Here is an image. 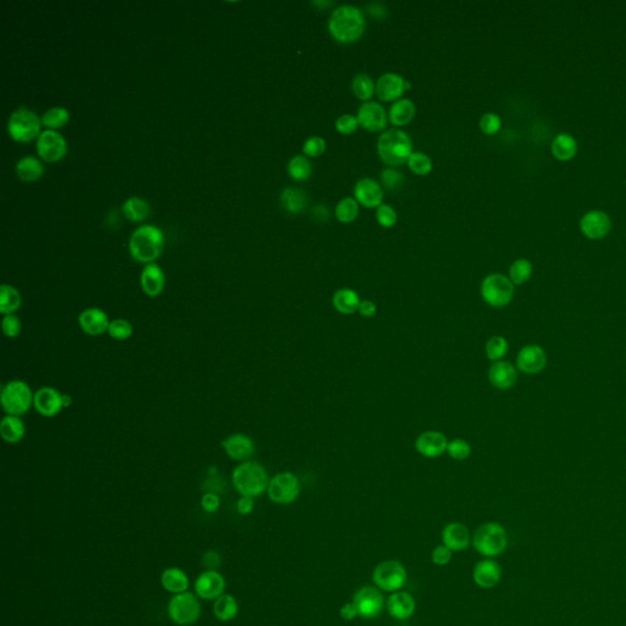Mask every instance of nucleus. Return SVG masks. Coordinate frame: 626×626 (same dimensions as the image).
Masks as SVG:
<instances>
[{
	"mask_svg": "<svg viewBox=\"0 0 626 626\" xmlns=\"http://www.w3.org/2000/svg\"><path fill=\"white\" fill-rule=\"evenodd\" d=\"M354 194L356 201L364 207L378 208L381 204H383V189L377 181L371 178H364L357 181Z\"/></svg>",
	"mask_w": 626,
	"mask_h": 626,
	"instance_id": "obj_21",
	"label": "nucleus"
},
{
	"mask_svg": "<svg viewBox=\"0 0 626 626\" xmlns=\"http://www.w3.org/2000/svg\"><path fill=\"white\" fill-rule=\"evenodd\" d=\"M416 107L410 100H399L389 110V120L394 127H405L414 119Z\"/></svg>",
	"mask_w": 626,
	"mask_h": 626,
	"instance_id": "obj_34",
	"label": "nucleus"
},
{
	"mask_svg": "<svg viewBox=\"0 0 626 626\" xmlns=\"http://www.w3.org/2000/svg\"><path fill=\"white\" fill-rule=\"evenodd\" d=\"M480 127H481L483 134H486V135H496L497 132L500 130V127H502V120H500L499 115H497L494 113L485 114L481 117Z\"/></svg>",
	"mask_w": 626,
	"mask_h": 626,
	"instance_id": "obj_52",
	"label": "nucleus"
},
{
	"mask_svg": "<svg viewBox=\"0 0 626 626\" xmlns=\"http://www.w3.org/2000/svg\"><path fill=\"white\" fill-rule=\"evenodd\" d=\"M108 334L112 338L115 339V340L124 342V340H127V339H130L131 337H132V334H134V327H132L130 322H127V320L117 318V320H114L110 322L108 328Z\"/></svg>",
	"mask_w": 626,
	"mask_h": 626,
	"instance_id": "obj_46",
	"label": "nucleus"
},
{
	"mask_svg": "<svg viewBox=\"0 0 626 626\" xmlns=\"http://www.w3.org/2000/svg\"><path fill=\"white\" fill-rule=\"evenodd\" d=\"M25 433H26L25 424H23V419H20L18 416L8 415V416H5L1 419V422H0V436L6 443H10V444L18 443L25 437Z\"/></svg>",
	"mask_w": 626,
	"mask_h": 626,
	"instance_id": "obj_31",
	"label": "nucleus"
},
{
	"mask_svg": "<svg viewBox=\"0 0 626 626\" xmlns=\"http://www.w3.org/2000/svg\"><path fill=\"white\" fill-rule=\"evenodd\" d=\"M485 352L487 357L493 362L502 361L509 352V342L504 337L494 335L487 340Z\"/></svg>",
	"mask_w": 626,
	"mask_h": 626,
	"instance_id": "obj_41",
	"label": "nucleus"
},
{
	"mask_svg": "<svg viewBox=\"0 0 626 626\" xmlns=\"http://www.w3.org/2000/svg\"><path fill=\"white\" fill-rule=\"evenodd\" d=\"M21 320L16 315H4L1 320V329L3 333L10 339L18 338L21 333Z\"/></svg>",
	"mask_w": 626,
	"mask_h": 626,
	"instance_id": "obj_50",
	"label": "nucleus"
},
{
	"mask_svg": "<svg viewBox=\"0 0 626 626\" xmlns=\"http://www.w3.org/2000/svg\"><path fill=\"white\" fill-rule=\"evenodd\" d=\"M195 590L199 597L207 601H216L226 591V579L216 570L202 572L195 582Z\"/></svg>",
	"mask_w": 626,
	"mask_h": 626,
	"instance_id": "obj_18",
	"label": "nucleus"
},
{
	"mask_svg": "<svg viewBox=\"0 0 626 626\" xmlns=\"http://www.w3.org/2000/svg\"><path fill=\"white\" fill-rule=\"evenodd\" d=\"M446 453L451 459L463 461L471 456L473 448L470 446L469 441H465V439H453L448 443Z\"/></svg>",
	"mask_w": 626,
	"mask_h": 626,
	"instance_id": "obj_47",
	"label": "nucleus"
},
{
	"mask_svg": "<svg viewBox=\"0 0 626 626\" xmlns=\"http://www.w3.org/2000/svg\"><path fill=\"white\" fill-rule=\"evenodd\" d=\"M280 202L286 212L290 214H300L307 207V194L296 187H288L280 195Z\"/></svg>",
	"mask_w": 626,
	"mask_h": 626,
	"instance_id": "obj_30",
	"label": "nucleus"
},
{
	"mask_svg": "<svg viewBox=\"0 0 626 626\" xmlns=\"http://www.w3.org/2000/svg\"><path fill=\"white\" fill-rule=\"evenodd\" d=\"M508 545V535L503 525L498 523H483L473 535V547L485 557L502 555Z\"/></svg>",
	"mask_w": 626,
	"mask_h": 626,
	"instance_id": "obj_5",
	"label": "nucleus"
},
{
	"mask_svg": "<svg viewBox=\"0 0 626 626\" xmlns=\"http://www.w3.org/2000/svg\"><path fill=\"white\" fill-rule=\"evenodd\" d=\"M23 305V298L11 285L3 284L0 286V313L1 315H14Z\"/></svg>",
	"mask_w": 626,
	"mask_h": 626,
	"instance_id": "obj_35",
	"label": "nucleus"
},
{
	"mask_svg": "<svg viewBox=\"0 0 626 626\" xmlns=\"http://www.w3.org/2000/svg\"><path fill=\"white\" fill-rule=\"evenodd\" d=\"M407 166L410 168V170L416 174V175L424 176L427 175L432 170V161L428 157L427 154L422 152H414L411 154Z\"/></svg>",
	"mask_w": 626,
	"mask_h": 626,
	"instance_id": "obj_45",
	"label": "nucleus"
},
{
	"mask_svg": "<svg viewBox=\"0 0 626 626\" xmlns=\"http://www.w3.org/2000/svg\"><path fill=\"white\" fill-rule=\"evenodd\" d=\"M381 181L388 191L397 192L404 185V176L399 171L393 168H386L381 174Z\"/></svg>",
	"mask_w": 626,
	"mask_h": 626,
	"instance_id": "obj_48",
	"label": "nucleus"
},
{
	"mask_svg": "<svg viewBox=\"0 0 626 626\" xmlns=\"http://www.w3.org/2000/svg\"><path fill=\"white\" fill-rule=\"evenodd\" d=\"M359 615L365 619H373L378 617L384 608L383 595L376 587H362L356 592L352 599Z\"/></svg>",
	"mask_w": 626,
	"mask_h": 626,
	"instance_id": "obj_12",
	"label": "nucleus"
},
{
	"mask_svg": "<svg viewBox=\"0 0 626 626\" xmlns=\"http://www.w3.org/2000/svg\"><path fill=\"white\" fill-rule=\"evenodd\" d=\"M168 614L178 625H191L199 620L201 604L194 593L186 591L170 599Z\"/></svg>",
	"mask_w": 626,
	"mask_h": 626,
	"instance_id": "obj_9",
	"label": "nucleus"
},
{
	"mask_svg": "<svg viewBox=\"0 0 626 626\" xmlns=\"http://www.w3.org/2000/svg\"><path fill=\"white\" fill-rule=\"evenodd\" d=\"M376 216H377V221L383 228H392V226H395V223L398 221V214L395 212V209L392 206H389V204H381L377 208Z\"/></svg>",
	"mask_w": 626,
	"mask_h": 626,
	"instance_id": "obj_49",
	"label": "nucleus"
},
{
	"mask_svg": "<svg viewBox=\"0 0 626 626\" xmlns=\"http://www.w3.org/2000/svg\"><path fill=\"white\" fill-rule=\"evenodd\" d=\"M72 399L70 395L68 394H64V407H69V406H71Z\"/></svg>",
	"mask_w": 626,
	"mask_h": 626,
	"instance_id": "obj_61",
	"label": "nucleus"
},
{
	"mask_svg": "<svg viewBox=\"0 0 626 626\" xmlns=\"http://www.w3.org/2000/svg\"><path fill=\"white\" fill-rule=\"evenodd\" d=\"M16 171L18 175L23 181H35L40 179L43 173H45V167L40 162V159L35 157H23V159L18 161L16 164Z\"/></svg>",
	"mask_w": 626,
	"mask_h": 626,
	"instance_id": "obj_36",
	"label": "nucleus"
},
{
	"mask_svg": "<svg viewBox=\"0 0 626 626\" xmlns=\"http://www.w3.org/2000/svg\"><path fill=\"white\" fill-rule=\"evenodd\" d=\"M77 320H79L80 328L86 334L92 335V337L108 332L109 325H110L108 315L103 310L97 308V307H92V308H87L85 311H82Z\"/></svg>",
	"mask_w": 626,
	"mask_h": 626,
	"instance_id": "obj_24",
	"label": "nucleus"
},
{
	"mask_svg": "<svg viewBox=\"0 0 626 626\" xmlns=\"http://www.w3.org/2000/svg\"><path fill=\"white\" fill-rule=\"evenodd\" d=\"M357 615H359V612H357L355 604L352 603H352L344 604L342 609H340V617L344 620H347V622L355 619Z\"/></svg>",
	"mask_w": 626,
	"mask_h": 626,
	"instance_id": "obj_58",
	"label": "nucleus"
},
{
	"mask_svg": "<svg viewBox=\"0 0 626 626\" xmlns=\"http://www.w3.org/2000/svg\"><path fill=\"white\" fill-rule=\"evenodd\" d=\"M359 202L352 197L342 199L335 208V216L342 223H352L359 216Z\"/></svg>",
	"mask_w": 626,
	"mask_h": 626,
	"instance_id": "obj_43",
	"label": "nucleus"
},
{
	"mask_svg": "<svg viewBox=\"0 0 626 626\" xmlns=\"http://www.w3.org/2000/svg\"><path fill=\"white\" fill-rule=\"evenodd\" d=\"M288 171L294 180L306 181L311 178L312 164L305 156H295L289 162Z\"/></svg>",
	"mask_w": 626,
	"mask_h": 626,
	"instance_id": "obj_40",
	"label": "nucleus"
},
{
	"mask_svg": "<svg viewBox=\"0 0 626 626\" xmlns=\"http://www.w3.org/2000/svg\"><path fill=\"white\" fill-rule=\"evenodd\" d=\"M502 579L499 564L492 559H483L473 569V581L481 589H493Z\"/></svg>",
	"mask_w": 626,
	"mask_h": 626,
	"instance_id": "obj_25",
	"label": "nucleus"
},
{
	"mask_svg": "<svg viewBox=\"0 0 626 626\" xmlns=\"http://www.w3.org/2000/svg\"><path fill=\"white\" fill-rule=\"evenodd\" d=\"M612 229V221L607 213L591 211L580 221V230L587 239L601 240L605 238Z\"/></svg>",
	"mask_w": 626,
	"mask_h": 626,
	"instance_id": "obj_17",
	"label": "nucleus"
},
{
	"mask_svg": "<svg viewBox=\"0 0 626 626\" xmlns=\"http://www.w3.org/2000/svg\"><path fill=\"white\" fill-rule=\"evenodd\" d=\"M253 508H255V502L251 497H241L236 504L238 513L241 515H248V514L253 513Z\"/></svg>",
	"mask_w": 626,
	"mask_h": 626,
	"instance_id": "obj_57",
	"label": "nucleus"
},
{
	"mask_svg": "<svg viewBox=\"0 0 626 626\" xmlns=\"http://www.w3.org/2000/svg\"><path fill=\"white\" fill-rule=\"evenodd\" d=\"M533 266L526 258H518L511 263L509 268V279L514 285H523L531 279Z\"/></svg>",
	"mask_w": 626,
	"mask_h": 626,
	"instance_id": "obj_39",
	"label": "nucleus"
},
{
	"mask_svg": "<svg viewBox=\"0 0 626 626\" xmlns=\"http://www.w3.org/2000/svg\"><path fill=\"white\" fill-rule=\"evenodd\" d=\"M313 216L318 218V221H327L329 218V211L325 206H318L315 208Z\"/></svg>",
	"mask_w": 626,
	"mask_h": 626,
	"instance_id": "obj_60",
	"label": "nucleus"
},
{
	"mask_svg": "<svg viewBox=\"0 0 626 626\" xmlns=\"http://www.w3.org/2000/svg\"><path fill=\"white\" fill-rule=\"evenodd\" d=\"M164 248L162 230L154 226H142L131 235L129 248L131 256L142 263H153Z\"/></svg>",
	"mask_w": 626,
	"mask_h": 626,
	"instance_id": "obj_2",
	"label": "nucleus"
},
{
	"mask_svg": "<svg viewBox=\"0 0 626 626\" xmlns=\"http://www.w3.org/2000/svg\"><path fill=\"white\" fill-rule=\"evenodd\" d=\"M221 446L230 459L246 461L255 454V443L243 433H234L221 441Z\"/></svg>",
	"mask_w": 626,
	"mask_h": 626,
	"instance_id": "obj_23",
	"label": "nucleus"
},
{
	"mask_svg": "<svg viewBox=\"0 0 626 626\" xmlns=\"http://www.w3.org/2000/svg\"><path fill=\"white\" fill-rule=\"evenodd\" d=\"M35 394L31 388L23 381H10L1 388L0 401L3 410L11 416H23L33 405Z\"/></svg>",
	"mask_w": 626,
	"mask_h": 626,
	"instance_id": "obj_6",
	"label": "nucleus"
},
{
	"mask_svg": "<svg viewBox=\"0 0 626 626\" xmlns=\"http://www.w3.org/2000/svg\"><path fill=\"white\" fill-rule=\"evenodd\" d=\"M325 147H327V144L322 137L312 136L311 139H308L303 144V153L306 157H320L322 154L325 153Z\"/></svg>",
	"mask_w": 626,
	"mask_h": 626,
	"instance_id": "obj_51",
	"label": "nucleus"
},
{
	"mask_svg": "<svg viewBox=\"0 0 626 626\" xmlns=\"http://www.w3.org/2000/svg\"><path fill=\"white\" fill-rule=\"evenodd\" d=\"M268 497L277 504L288 505L298 499L300 494V482L293 473H280L269 481Z\"/></svg>",
	"mask_w": 626,
	"mask_h": 626,
	"instance_id": "obj_10",
	"label": "nucleus"
},
{
	"mask_svg": "<svg viewBox=\"0 0 626 626\" xmlns=\"http://www.w3.org/2000/svg\"><path fill=\"white\" fill-rule=\"evenodd\" d=\"M389 614L399 620H405L412 615L416 609L414 597L407 592H395L387 601Z\"/></svg>",
	"mask_w": 626,
	"mask_h": 626,
	"instance_id": "obj_28",
	"label": "nucleus"
},
{
	"mask_svg": "<svg viewBox=\"0 0 626 626\" xmlns=\"http://www.w3.org/2000/svg\"><path fill=\"white\" fill-rule=\"evenodd\" d=\"M219 563H221V557L216 555V552H208L203 558V564H206L209 568H216Z\"/></svg>",
	"mask_w": 626,
	"mask_h": 626,
	"instance_id": "obj_59",
	"label": "nucleus"
},
{
	"mask_svg": "<svg viewBox=\"0 0 626 626\" xmlns=\"http://www.w3.org/2000/svg\"><path fill=\"white\" fill-rule=\"evenodd\" d=\"M552 153L560 162L572 161L577 153V142L569 134H560L555 136L552 142Z\"/></svg>",
	"mask_w": 626,
	"mask_h": 626,
	"instance_id": "obj_33",
	"label": "nucleus"
},
{
	"mask_svg": "<svg viewBox=\"0 0 626 626\" xmlns=\"http://www.w3.org/2000/svg\"><path fill=\"white\" fill-rule=\"evenodd\" d=\"M410 90V83L405 81L400 75L394 72H388L379 77L376 86V93L383 102L399 100L405 91Z\"/></svg>",
	"mask_w": 626,
	"mask_h": 626,
	"instance_id": "obj_19",
	"label": "nucleus"
},
{
	"mask_svg": "<svg viewBox=\"0 0 626 626\" xmlns=\"http://www.w3.org/2000/svg\"><path fill=\"white\" fill-rule=\"evenodd\" d=\"M201 505L206 513H216L221 506V499L216 493H206L201 499Z\"/></svg>",
	"mask_w": 626,
	"mask_h": 626,
	"instance_id": "obj_55",
	"label": "nucleus"
},
{
	"mask_svg": "<svg viewBox=\"0 0 626 626\" xmlns=\"http://www.w3.org/2000/svg\"><path fill=\"white\" fill-rule=\"evenodd\" d=\"M238 612H239V604L231 595H226V593L221 595L219 598L216 599L214 605H213L214 615L221 622L233 620L238 615Z\"/></svg>",
	"mask_w": 626,
	"mask_h": 626,
	"instance_id": "obj_37",
	"label": "nucleus"
},
{
	"mask_svg": "<svg viewBox=\"0 0 626 626\" xmlns=\"http://www.w3.org/2000/svg\"><path fill=\"white\" fill-rule=\"evenodd\" d=\"M37 153L47 162H57L66 153V142L55 130H45L37 139Z\"/></svg>",
	"mask_w": 626,
	"mask_h": 626,
	"instance_id": "obj_14",
	"label": "nucleus"
},
{
	"mask_svg": "<svg viewBox=\"0 0 626 626\" xmlns=\"http://www.w3.org/2000/svg\"><path fill=\"white\" fill-rule=\"evenodd\" d=\"M161 582L164 590L175 595L186 592L190 584L187 575L179 568L166 569L161 576Z\"/></svg>",
	"mask_w": 626,
	"mask_h": 626,
	"instance_id": "obj_32",
	"label": "nucleus"
},
{
	"mask_svg": "<svg viewBox=\"0 0 626 626\" xmlns=\"http://www.w3.org/2000/svg\"><path fill=\"white\" fill-rule=\"evenodd\" d=\"M332 302L335 311H338L339 313L354 315L355 312L359 311L361 303L360 295L352 289H339L334 293Z\"/></svg>",
	"mask_w": 626,
	"mask_h": 626,
	"instance_id": "obj_29",
	"label": "nucleus"
},
{
	"mask_svg": "<svg viewBox=\"0 0 626 626\" xmlns=\"http://www.w3.org/2000/svg\"><path fill=\"white\" fill-rule=\"evenodd\" d=\"M548 362L547 352L537 344H528L521 347L516 356V369L523 373L537 374L545 370Z\"/></svg>",
	"mask_w": 626,
	"mask_h": 626,
	"instance_id": "obj_13",
	"label": "nucleus"
},
{
	"mask_svg": "<svg viewBox=\"0 0 626 626\" xmlns=\"http://www.w3.org/2000/svg\"><path fill=\"white\" fill-rule=\"evenodd\" d=\"M488 379L493 387L499 390H508L518 381V369L509 361H497L488 371Z\"/></svg>",
	"mask_w": 626,
	"mask_h": 626,
	"instance_id": "obj_22",
	"label": "nucleus"
},
{
	"mask_svg": "<svg viewBox=\"0 0 626 626\" xmlns=\"http://www.w3.org/2000/svg\"><path fill=\"white\" fill-rule=\"evenodd\" d=\"M357 127H359L357 117H354L352 114H344L335 122V129L342 135H352L357 130Z\"/></svg>",
	"mask_w": 626,
	"mask_h": 626,
	"instance_id": "obj_53",
	"label": "nucleus"
},
{
	"mask_svg": "<svg viewBox=\"0 0 626 626\" xmlns=\"http://www.w3.org/2000/svg\"><path fill=\"white\" fill-rule=\"evenodd\" d=\"M357 312L364 318H372L377 313V305L373 301H371V300H364V301H361L359 311Z\"/></svg>",
	"mask_w": 626,
	"mask_h": 626,
	"instance_id": "obj_56",
	"label": "nucleus"
},
{
	"mask_svg": "<svg viewBox=\"0 0 626 626\" xmlns=\"http://www.w3.org/2000/svg\"><path fill=\"white\" fill-rule=\"evenodd\" d=\"M377 149L384 164L397 167L409 161L412 154V142L404 131L392 129L379 137Z\"/></svg>",
	"mask_w": 626,
	"mask_h": 626,
	"instance_id": "obj_4",
	"label": "nucleus"
},
{
	"mask_svg": "<svg viewBox=\"0 0 626 626\" xmlns=\"http://www.w3.org/2000/svg\"><path fill=\"white\" fill-rule=\"evenodd\" d=\"M448 443L446 434L439 431H426L417 437L415 448L424 458L436 459L446 453Z\"/></svg>",
	"mask_w": 626,
	"mask_h": 626,
	"instance_id": "obj_20",
	"label": "nucleus"
},
{
	"mask_svg": "<svg viewBox=\"0 0 626 626\" xmlns=\"http://www.w3.org/2000/svg\"><path fill=\"white\" fill-rule=\"evenodd\" d=\"M372 577L374 584L387 592L400 590L407 580L405 568L398 560H386L378 564Z\"/></svg>",
	"mask_w": 626,
	"mask_h": 626,
	"instance_id": "obj_11",
	"label": "nucleus"
},
{
	"mask_svg": "<svg viewBox=\"0 0 626 626\" xmlns=\"http://www.w3.org/2000/svg\"><path fill=\"white\" fill-rule=\"evenodd\" d=\"M328 28L335 41L352 45L359 41L365 32V15L356 6L342 5L330 15Z\"/></svg>",
	"mask_w": 626,
	"mask_h": 626,
	"instance_id": "obj_1",
	"label": "nucleus"
},
{
	"mask_svg": "<svg viewBox=\"0 0 626 626\" xmlns=\"http://www.w3.org/2000/svg\"><path fill=\"white\" fill-rule=\"evenodd\" d=\"M141 286L146 295L151 298H157L166 286V275L162 268L156 263L146 265L141 273Z\"/></svg>",
	"mask_w": 626,
	"mask_h": 626,
	"instance_id": "obj_26",
	"label": "nucleus"
},
{
	"mask_svg": "<svg viewBox=\"0 0 626 626\" xmlns=\"http://www.w3.org/2000/svg\"><path fill=\"white\" fill-rule=\"evenodd\" d=\"M233 485L241 497L256 498L263 494L269 486L266 469L255 461H245L233 471Z\"/></svg>",
	"mask_w": 626,
	"mask_h": 626,
	"instance_id": "obj_3",
	"label": "nucleus"
},
{
	"mask_svg": "<svg viewBox=\"0 0 626 626\" xmlns=\"http://www.w3.org/2000/svg\"><path fill=\"white\" fill-rule=\"evenodd\" d=\"M352 91L359 100L369 102L376 92V85L372 77L360 74L352 81Z\"/></svg>",
	"mask_w": 626,
	"mask_h": 626,
	"instance_id": "obj_42",
	"label": "nucleus"
},
{
	"mask_svg": "<svg viewBox=\"0 0 626 626\" xmlns=\"http://www.w3.org/2000/svg\"><path fill=\"white\" fill-rule=\"evenodd\" d=\"M357 120L359 125L364 130L369 132H379L387 127V112L381 104L376 102H366L359 109Z\"/></svg>",
	"mask_w": 626,
	"mask_h": 626,
	"instance_id": "obj_16",
	"label": "nucleus"
},
{
	"mask_svg": "<svg viewBox=\"0 0 626 626\" xmlns=\"http://www.w3.org/2000/svg\"><path fill=\"white\" fill-rule=\"evenodd\" d=\"M441 541L453 552L466 550L470 545L469 528L463 523H449L441 532Z\"/></svg>",
	"mask_w": 626,
	"mask_h": 626,
	"instance_id": "obj_27",
	"label": "nucleus"
},
{
	"mask_svg": "<svg viewBox=\"0 0 626 626\" xmlns=\"http://www.w3.org/2000/svg\"><path fill=\"white\" fill-rule=\"evenodd\" d=\"M33 406L43 417H54L64 409V394L53 387H42L35 393Z\"/></svg>",
	"mask_w": 626,
	"mask_h": 626,
	"instance_id": "obj_15",
	"label": "nucleus"
},
{
	"mask_svg": "<svg viewBox=\"0 0 626 626\" xmlns=\"http://www.w3.org/2000/svg\"><path fill=\"white\" fill-rule=\"evenodd\" d=\"M69 119L70 113L63 107H53L48 109L41 117L42 124L50 129L64 127L69 122Z\"/></svg>",
	"mask_w": 626,
	"mask_h": 626,
	"instance_id": "obj_44",
	"label": "nucleus"
},
{
	"mask_svg": "<svg viewBox=\"0 0 626 626\" xmlns=\"http://www.w3.org/2000/svg\"><path fill=\"white\" fill-rule=\"evenodd\" d=\"M41 125L42 120L35 112L20 107L10 115L8 130L15 141L28 142L40 135Z\"/></svg>",
	"mask_w": 626,
	"mask_h": 626,
	"instance_id": "obj_8",
	"label": "nucleus"
},
{
	"mask_svg": "<svg viewBox=\"0 0 626 626\" xmlns=\"http://www.w3.org/2000/svg\"><path fill=\"white\" fill-rule=\"evenodd\" d=\"M451 558H453V550H449L444 545H438L437 548L432 552V562L439 567H444L446 564H449Z\"/></svg>",
	"mask_w": 626,
	"mask_h": 626,
	"instance_id": "obj_54",
	"label": "nucleus"
},
{
	"mask_svg": "<svg viewBox=\"0 0 626 626\" xmlns=\"http://www.w3.org/2000/svg\"><path fill=\"white\" fill-rule=\"evenodd\" d=\"M122 212L127 216V219L132 221H140L146 219L149 216L151 208L149 202L140 197H130L122 204Z\"/></svg>",
	"mask_w": 626,
	"mask_h": 626,
	"instance_id": "obj_38",
	"label": "nucleus"
},
{
	"mask_svg": "<svg viewBox=\"0 0 626 626\" xmlns=\"http://www.w3.org/2000/svg\"><path fill=\"white\" fill-rule=\"evenodd\" d=\"M515 285L509 277L493 273L487 275L481 284V296L488 306L493 308H503L513 301L515 295Z\"/></svg>",
	"mask_w": 626,
	"mask_h": 626,
	"instance_id": "obj_7",
	"label": "nucleus"
}]
</instances>
